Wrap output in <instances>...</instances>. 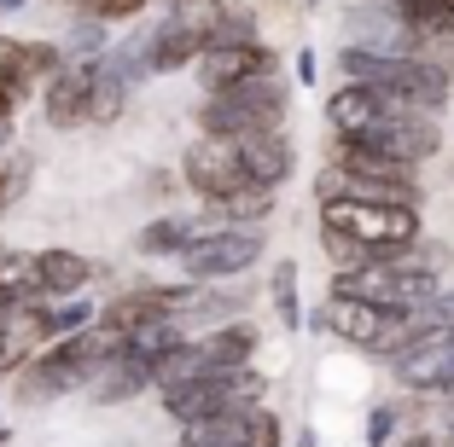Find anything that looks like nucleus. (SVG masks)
I'll return each instance as SVG.
<instances>
[{"instance_id": "nucleus-1", "label": "nucleus", "mask_w": 454, "mask_h": 447, "mask_svg": "<svg viewBox=\"0 0 454 447\" xmlns=\"http://www.w3.org/2000/svg\"><path fill=\"white\" fill-rule=\"evenodd\" d=\"M326 122H333L338 140L390 151V158L414 163V169L442 151V122L426 117V111H414V105H402V99H390V93H379V88H349L344 81V88L326 99Z\"/></svg>"}, {"instance_id": "nucleus-2", "label": "nucleus", "mask_w": 454, "mask_h": 447, "mask_svg": "<svg viewBox=\"0 0 454 447\" xmlns=\"http://www.w3.org/2000/svg\"><path fill=\"white\" fill-rule=\"evenodd\" d=\"M338 70H344L349 88H379L402 105L437 117L449 105V70L426 53H402V47H367V41H344L338 53Z\"/></svg>"}, {"instance_id": "nucleus-3", "label": "nucleus", "mask_w": 454, "mask_h": 447, "mask_svg": "<svg viewBox=\"0 0 454 447\" xmlns=\"http://www.w3.org/2000/svg\"><path fill=\"white\" fill-rule=\"evenodd\" d=\"M437 290H442L437 250L426 256L419 238L402 256H390V262H367V267H349V274H333V297H356V303H373V308H419Z\"/></svg>"}, {"instance_id": "nucleus-4", "label": "nucleus", "mask_w": 454, "mask_h": 447, "mask_svg": "<svg viewBox=\"0 0 454 447\" xmlns=\"http://www.w3.org/2000/svg\"><path fill=\"white\" fill-rule=\"evenodd\" d=\"M280 122H286V88L274 76L204 93L199 105V134H210V140H245V134H268Z\"/></svg>"}, {"instance_id": "nucleus-5", "label": "nucleus", "mask_w": 454, "mask_h": 447, "mask_svg": "<svg viewBox=\"0 0 454 447\" xmlns=\"http://www.w3.org/2000/svg\"><path fill=\"white\" fill-rule=\"evenodd\" d=\"M222 12H227L222 0H175L169 12H163V24L140 41V53H146V76H175V70L199 65V53L210 47L215 18H222Z\"/></svg>"}, {"instance_id": "nucleus-6", "label": "nucleus", "mask_w": 454, "mask_h": 447, "mask_svg": "<svg viewBox=\"0 0 454 447\" xmlns=\"http://www.w3.org/2000/svg\"><path fill=\"white\" fill-rule=\"evenodd\" d=\"M262 389H268V378L256 366H227V372H204V378L181 383V389L158 395V401L175 424H199V419H215V412L262 407Z\"/></svg>"}, {"instance_id": "nucleus-7", "label": "nucleus", "mask_w": 454, "mask_h": 447, "mask_svg": "<svg viewBox=\"0 0 454 447\" xmlns=\"http://www.w3.org/2000/svg\"><path fill=\"white\" fill-rule=\"evenodd\" d=\"M321 227H338V233L373 244L379 262H390V256H402L419 238V210H408V204H349V197H333V204H321Z\"/></svg>"}, {"instance_id": "nucleus-8", "label": "nucleus", "mask_w": 454, "mask_h": 447, "mask_svg": "<svg viewBox=\"0 0 454 447\" xmlns=\"http://www.w3.org/2000/svg\"><path fill=\"white\" fill-rule=\"evenodd\" d=\"M175 262H181V274H187L192 285H210V279H233V274H245V267L262 262V227L215 221V227H204V233L192 238L187 250L175 256Z\"/></svg>"}, {"instance_id": "nucleus-9", "label": "nucleus", "mask_w": 454, "mask_h": 447, "mask_svg": "<svg viewBox=\"0 0 454 447\" xmlns=\"http://www.w3.org/2000/svg\"><path fill=\"white\" fill-rule=\"evenodd\" d=\"M187 297H192V285H129L94 314V326L117 331V337H134V331L169 326V320L187 308Z\"/></svg>"}, {"instance_id": "nucleus-10", "label": "nucleus", "mask_w": 454, "mask_h": 447, "mask_svg": "<svg viewBox=\"0 0 454 447\" xmlns=\"http://www.w3.org/2000/svg\"><path fill=\"white\" fill-rule=\"evenodd\" d=\"M390 372H396L402 389H419V395H454V331H419V337H408L396 349V355H385Z\"/></svg>"}, {"instance_id": "nucleus-11", "label": "nucleus", "mask_w": 454, "mask_h": 447, "mask_svg": "<svg viewBox=\"0 0 454 447\" xmlns=\"http://www.w3.org/2000/svg\"><path fill=\"white\" fill-rule=\"evenodd\" d=\"M175 447H280V419L268 407L215 412V419L181 424V442Z\"/></svg>"}, {"instance_id": "nucleus-12", "label": "nucleus", "mask_w": 454, "mask_h": 447, "mask_svg": "<svg viewBox=\"0 0 454 447\" xmlns=\"http://www.w3.org/2000/svg\"><path fill=\"white\" fill-rule=\"evenodd\" d=\"M181 181H187L204 204H222L227 192L251 186V181H245V169H239L233 140H210V134H204L199 145H187V158H181Z\"/></svg>"}, {"instance_id": "nucleus-13", "label": "nucleus", "mask_w": 454, "mask_h": 447, "mask_svg": "<svg viewBox=\"0 0 454 447\" xmlns=\"http://www.w3.org/2000/svg\"><path fill=\"white\" fill-rule=\"evenodd\" d=\"M88 88H94V65H59L53 76L35 88L41 99V122L59 134L88 128Z\"/></svg>"}, {"instance_id": "nucleus-14", "label": "nucleus", "mask_w": 454, "mask_h": 447, "mask_svg": "<svg viewBox=\"0 0 454 447\" xmlns=\"http://www.w3.org/2000/svg\"><path fill=\"white\" fill-rule=\"evenodd\" d=\"M192 70H199L204 93H222V88H239V81L274 76V53L262 41H233V47H204Z\"/></svg>"}, {"instance_id": "nucleus-15", "label": "nucleus", "mask_w": 454, "mask_h": 447, "mask_svg": "<svg viewBox=\"0 0 454 447\" xmlns=\"http://www.w3.org/2000/svg\"><path fill=\"white\" fill-rule=\"evenodd\" d=\"M233 151H239V169L251 186H286L297 169L292 158V140H286L280 128H268V134H245V140H233Z\"/></svg>"}, {"instance_id": "nucleus-16", "label": "nucleus", "mask_w": 454, "mask_h": 447, "mask_svg": "<svg viewBox=\"0 0 454 447\" xmlns=\"http://www.w3.org/2000/svg\"><path fill=\"white\" fill-rule=\"evenodd\" d=\"M99 267L88 262L82 250H70V244H47V250H35V290L41 297H82V290L94 285Z\"/></svg>"}, {"instance_id": "nucleus-17", "label": "nucleus", "mask_w": 454, "mask_h": 447, "mask_svg": "<svg viewBox=\"0 0 454 447\" xmlns=\"http://www.w3.org/2000/svg\"><path fill=\"white\" fill-rule=\"evenodd\" d=\"M256 343L262 331L251 320H222L199 337V355H204V372H227V366H256Z\"/></svg>"}, {"instance_id": "nucleus-18", "label": "nucleus", "mask_w": 454, "mask_h": 447, "mask_svg": "<svg viewBox=\"0 0 454 447\" xmlns=\"http://www.w3.org/2000/svg\"><path fill=\"white\" fill-rule=\"evenodd\" d=\"M204 227H215L210 210H199V215H158V221H146L140 233H134V250L146 256V262H163V256H181V250H187Z\"/></svg>"}, {"instance_id": "nucleus-19", "label": "nucleus", "mask_w": 454, "mask_h": 447, "mask_svg": "<svg viewBox=\"0 0 454 447\" xmlns=\"http://www.w3.org/2000/svg\"><path fill=\"white\" fill-rule=\"evenodd\" d=\"M333 163L349 174H367V181H396V186H419L414 163L390 158V151H373V145H356V140H338L333 145Z\"/></svg>"}, {"instance_id": "nucleus-20", "label": "nucleus", "mask_w": 454, "mask_h": 447, "mask_svg": "<svg viewBox=\"0 0 454 447\" xmlns=\"http://www.w3.org/2000/svg\"><path fill=\"white\" fill-rule=\"evenodd\" d=\"M215 221H233V227H262L274 215V186H239V192H227L222 204H204Z\"/></svg>"}, {"instance_id": "nucleus-21", "label": "nucleus", "mask_w": 454, "mask_h": 447, "mask_svg": "<svg viewBox=\"0 0 454 447\" xmlns=\"http://www.w3.org/2000/svg\"><path fill=\"white\" fill-rule=\"evenodd\" d=\"M35 290V250H18V244H0V303H29Z\"/></svg>"}, {"instance_id": "nucleus-22", "label": "nucleus", "mask_w": 454, "mask_h": 447, "mask_svg": "<svg viewBox=\"0 0 454 447\" xmlns=\"http://www.w3.org/2000/svg\"><path fill=\"white\" fill-rule=\"evenodd\" d=\"M106 29H111V24H99V18L76 12V24H70V35L59 41V53H65V65H94V58H99V53L111 47V41H106Z\"/></svg>"}, {"instance_id": "nucleus-23", "label": "nucleus", "mask_w": 454, "mask_h": 447, "mask_svg": "<svg viewBox=\"0 0 454 447\" xmlns=\"http://www.w3.org/2000/svg\"><path fill=\"white\" fill-rule=\"evenodd\" d=\"M268 297H274V314H280L286 331H303V303H297V262H274Z\"/></svg>"}, {"instance_id": "nucleus-24", "label": "nucleus", "mask_w": 454, "mask_h": 447, "mask_svg": "<svg viewBox=\"0 0 454 447\" xmlns=\"http://www.w3.org/2000/svg\"><path fill=\"white\" fill-rule=\"evenodd\" d=\"M321 250H326V262H333V274H349V267L379 262V250H373V244H361V238L338 233V227H321Z\"/></svg>"}, {"instance_id": "nucleus-25", "label": "nucleus", "mask_w": 454, "mask_h": 447, "mask_svg": "<svg viewBox=\"0 0 454 447\" xmlns=\"http://www.w3.org/2000/svg\"><path fill=\"white\" fill-rule=\"evenodd\" d=\"M59 65H65V53H59V41H24V76L35 81V88H41L47 76H53Z\"/></svg>"}, {"instance_id": "nucleus-26", "label": "nucleus", "mask_w": 454, "mask_h": 447, "mask_svg": "<svg viewBox=\"0 0 454 447\" xmlns=\"http://www.w3.org/2000/svg\"><path fill=\"white\" fill-rule=\"evenodd\" d=\"M152 0H76V12L99 18V24H129V18H140Z\"/></svg>"}, {"instance_id": "nucleus-27", "label": "nucleus", "mask_w": 454, "mask_h": 447, "mask_svg": "<svg viewBox=\"0 0 454 447\" xmlns=\"http://www.w3.org/2000/svg\"><path fill=\"white\" fill-rule=\"evenodd\" d=\"M390 435H396V407L379 401V407L367 412V447H390Z\"/></svg>"}, {"instance_id": "nucleus-28", "label": "nucleus", "mask_w": 454, "mask_h": 447, "mask_svg": "<svg viewBox=\"0 0 454 447\" xmlns=\"http://www.w3.org/2000/svg\"><path fill=\"white\" fill-rule=\"evenodd\" d=\"M24 181H29V163H18V158H0V210L12 204L18 192H24Z\"/></svg>"}, {"instance_id": "nucleus-29", "label": "nucleus", "mask_w": 454, "mask_h": 447, "mask_svg": "<svg viewBox=\"0 0 454 447\" xmlns=\"http://www.w3.org/2000/svg\"><path fill=\"white\" fill-rule=\"evenodd\" d=\"M297 81H303V88H309V81H315V53H309V47H303V53H297Z\"/></svg>"}, {"instance_id": "nucleus-30", "label": "nucleus", "mask_w": 454, "mask_h": 447, "mask_svg": "<svg viewBox=\"0 0 454 447\" xmlns=\"http://www.w3.org/2000/svg\"><path fill=\"white\" fill-rule=\"evenodd\" d=\"M396 447H437V435H431V430H414V435H402Z\"/></svg>"}, {"instance_id": "nucleus-31", "label": "nucleus", "mask_w": 454, "mask_h": 447, "mask_svg": "<svg viewBox=\"0 0 454 447\" xmlns=\"http://www.w3.org/2000/svg\"><path fill=\"white\" fill-rule=\"evenodd\" d=\"M12 151V117H0V158Z\"/></svg>"}, {"instance_id": "nucleus-32", "label": "nucleus", "mask_w": 454, "mask_h": 447, "mask_svg": "<svg viewBox=\"0 0 454 447\" xmlns=\"http://www.w3.org/2000/svg\"><path fill=\"white\" fill-rule=\"evenodd\" d=\"M12 12H24V0H0V18H12Z\"/></svg>"}, {"instance_id": "nucleus-33", "label": "nucleus", "mask_w": 454, "mask_h": 447, "mask_svg": "<svg viewBox=\"0 0 454 447\" xmlns=\"http://www.w3.org/2000/svg\"><path fill=\"white\" fill-rule=\"evenodd\" d=\"M6 442H12V430H6V419H0V447H6Z\"/></svg>"}, {"instance_id": "nucleus-34", "label": "nucleus", "mask_w": 454, "mask_h": 447, "mask_svg": "<svg viewBox=\"0 0 454 447\" xmlns=\"http://www.w3.org/2000/svg\"><path fill=\"white\" fill-rule=\"evenodd\" d=\"M53 6H76V0H53Z\"/></svg>"}, {"instance_id": "nucleus-35", "label": "nucleus", "mask_w": 454, "mask_h": 447, "mask_svg": "<svg viewBox=\"0 0 454 447\" xmlns=\"http://www.w3.org/2000/svg\"><path fill=\"white\" fill-rule=\"evenodd\" d=\"M449 447H454V424H449Z\"/></svg>"}, {"instance_id": "nucleus-36", "label": "nucleus", "mask_w": 454, "mask_h": 447, "mask_svg": "<svg viewBox=\"0 0 454 447\" xmlns=\"http://www.w3.org/2000/svg\"><path fill=\"white\" fill-rule=\"evenodd\" d=\"M0 308H6V303H0Z\"/></svg>"}]
</instances>
